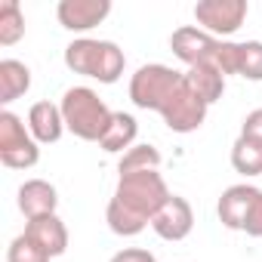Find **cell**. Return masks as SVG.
Here are the masks:
<instances>
[{
    "mask_svg": "<svg viewBox=\"0 0 262 262\" xmlns=\"http://www.w3.org/2000/svg\"><path fill=\"white\" fill-rule=\"evenodd\" d=\"M129 102L145 111H158L173 133H194L207 120L210 105L191 90L185 71L151 62L129 77Z\"/></svg>",
    "mask_w": 262,
    "mask_h": 262,
    "instance_id": "cell-1",
    "label": "cell"
},
{
    "mask_svg": "<svg viewBox=\"0 0 262 262\" xmlns=\"http://www.w3.org/2000/svg\"><path fill=\"white\" fill-rule=\"evenodd\" d=\"M170 198L173 194L158 170L126 173L117 179L114 198L105 210V222L120 237H136L139 231H145V225H151V219Z\"/></svg>",
    "mask_w": 262,
    "mask_h": 262,
    "instance_id": "cell-2",
    "label": "cell"
},
{
    "mask_svg": "<svg viewBox=\"0 0 262 262\" xmlns=\"http://www.w3.org/2000/svg\"><path fill=\"white\" fill-rule=\"evenodd\" d=\"M62 117H65V129L74 133L83 142H102L105 129L114 117V111L105 105V99H99L96 90L90 86H71L62 93Z\"/></svg>",
    "mask_w": 262,
    "mask_h": 262,
    "instance_id": "cell-3",
    "label": "cell"
},
{
    "mask_svg": "<svg viewBox=\"0 0 262 262\" xmlns=\"http://www.w3.org/2000/svg\"><path fill=\"white\" fill-rule=\"evenodd\" d=\"M65 65L74 74L93 77L99 83H117L123 68H126V56L114 40L77 37L65 47Z\"/></svg>",
    "mask_w": 262,
    "mask_h": 262,
    "instance_id": "cell-4",
    "label": "cell"
},
{
    "mask_svg": "<svg viewBox=\"0 0 262 262\" xmlns=\"http://www.w3.org/2000/svg\"><path fill=\"white\" fill-rule=\"evenodd\" d=\"M0 161L10 170H31L40 161V145L13 111H0Z\"/></svg>",
    "mask_w": 262,
    "mask_h": 262,
    "instance_id": "cell-5",
    "label": "cell"
},
{
    "mask_svg": "<svg viewBox=\"0 0 262 262\" xmlns=\"http://www.w3.org/2000/svg\"><path fill=\"white\" fill-rule=\"evenodd\" d=\"M247 13H250L247 0H198V4H194L198 28H204L207 34H213L219 40L231 37L244 25Z\"/></svg>",
    "mask_w": 262,
    "mask_h": 262,
    "instance_id": "cell-6",
    "label": "cell"
},
{
    "mask_svg": "<svg viewBox=\"0 0 262 262\" xmlns=\"http://www.w3.org/2000/svg\"><path fill=\"white\" fill-rule=\"evenodd\" d=\"M216 47H219V37L207 34L204 28L198 25H182L173 31L170 37V50L179 62H185L188 68L194 65H213V56H216Z\"/></svg>",
    "mask_w": 262,
    "mask_h": 262,
    "instance_id": "cell-7",
    "label": "cell"
},
{
    "mask_svg": "<svg viewBox=\"0 0 262 262\" xmlns=\"http://www.w3.org/2000/svg\"><path fill=\"white\" fill-rule=\"evenodd\" d=\"M111 13V0H62L56 7V19L65 31L83 34L102 25Z\"/></svg>",
    "mask_w": 262,
    "mask_h": 262,
    "instance_id": "cell-8",
    "label": "cell"
},
{
    "mask_svg": "<svg viewBox=\"0 0 262 262\" xmlns=\"http://www.w3.org/2000/svg\"><path fill=\"white\" fill-rule=\"evenodd\" d=\"M151 228H155V234L158 237H164V241H185L188 234H191V228H194V210H191V204L185 201V198H179V194H173L161 210H158V216L151 219Z\"/></svg>",
    "mask_w": 262,
    "mask_h": 262,
    "instance_id": "cell-9",
    "label": "cell"
},
{
    "mask_svg": "<svg viewBox=\"0 0 262 262\" xmlns=\"http://www.w3.org/2000/svg\"><path fill=\"white\" fill-rule=\"evenodd\" d=\"M256 198H259V188H256V185H250V182H241V185L225 188V191H222V198H219V204H216L219 222H222L225 228H231V231H244L247 216H250V210H253Z\"/></svg>",
    "mask_w": 262,
    "mask_h": 262,
    "instance_id": "cell-10",
    "label": "cell"
},
{
    "mask_svg": "<svg viewBox=\"0 0 262 262\" xmlns=\"http://www.w3.org/2000/svg\"><path fill=\"white\" fill-rule=\"evenodd\" d=\"M28 133L37 145H53L65 133V117L56 102H34L28 108Z\"/></svg>",
    "mask_w": 262,
    "mask_h": 262,
    "instance_id": "cell-11",
    "label": "cell"
},
{
    "mask_svg": "<svg viewBox=\"0 0 262 262\" xmlns=\"http://www.w3.org/2000/svg\"><path fill=\"white\" fill-rule=\"evenodd\" d=\"M56 207H59V191L47 179H28L19 185V210L25 213V219L53 216Z\"/></svg>",
    "mask_w": 262,
    "mask_h": 262,
    "instance_id": "cell-12",
    "label": "cell"
},
{
    "mask_svg": "<svg viewBox=\"0 0 262 262\" xmlns=\"http://www.w3.org/2000/svg\"><path fill=\"white\" fill-rule=\"evenodd\" d=\"M25 234L43 253H50V259H56V256H62L68 250V228H65V222L56 213L53 216H40V219H28Z\"/></svg>",
    "mask_w": 262,
    "mask_h": 262,
    "instance_id": "cell-13",
    "label": "cell"
},
{
    "mask_svg": "<svg viewBox=\"0 0 262 262\" xmlns=\"http://www.w3.org/2000/svg\"><path fill=\"white\" fill-rule=\"evenodd\" d=\"M136 136H139V123L133 114H126V111H114L108 129H105V136H102V151L108 155H126L129 148L136 145Z\"/></svg>",
    "mask_w": 262,
    "mask_h": 262,
    "instance_id": "cell-14",
    "label": "cell"
},
{
    "mask_svg": "<svg viewBox=\"0 0 262 262\" xmlns=\"http://www.w3.org/2000/svg\"><path fill=\"white\" fill-rule=\"evenodd\" d=\"M31 90V68L19 59H4L0 62V102L10 105L19 96Z\"/></svg>",
    "mask_w": 262,
    "mask_h": 262,
    "instance_id": "cell-15",
    "label": "cell"
},
{
    "mask_svg": "<svg viewBox=\"0 0 262 262\" xmlns=\"http://www.w3.org/2000/svg\"><path fill=\"white\" fill-rule=\"evenodd\" d=\"M185 77H188L191 90H194L207 105L219 102V99H222V93H225V74H222V71H216L213 65H194V68H188V71H185Z\"/></svg>",
    "mask_w": 262,
    "mask_h": 262,
    "instance_id": "cell-16",
    "label": "cell"
},
{
    "mask_svg": "<svg viewBox=\"0 0 262 262\" xmlns=\"http://www.w3.org/2000/svg\"><path fill=\"white\" fill-rule=\"evenodd\" d=\"M231 167L241 176H262V145L237 136L231 145Z\"/></svg>",
    "mask_w": 262,
    "mask_h": 262,
    "instance_id": "cell-17",
    "label": "cell"
},
{
    "mask_svg": "<svg viewBox=\"0 0 262 262\" xmlns=\"http://www.w3.org/2000/svg\"><path fill=\"white\" fill-rule=\"evenodd\" d=\"M25 37V13L16 0H0V47H13Z\"/></svg>",
    "mask_w": 262,
    "mask_h": 262,
    "instance_id": "cell-18",
    "label": "cell"
},
{
    "mask_svg": "<svg viewBox=\"0 0 262 262\" xmlns=\"http://www.w3.org/2000/svg\"><path fill=\"white\" fill-rule=\"evenodd\" d=\"M161 167V151L148 142H139L133 145L126 155H120L117 161V173L126 176V173H142V170H158Z\"/></svg>",
    "mask_w": 262,
    "mask_h": 262,
    "instance_id": "cell-19",
    "label": "cell"
},
{
    "mask_svg": "<svg viewBox=\"0 0 262 262\" xmlns=\"http://www.w3.org/2000/svg\"><path fill=\"white\" fill-rule=\"evenodd\" d=\"M237 74L247 80H262V40H244L241 43Z\"/></svg>",
    "mask_w": 262,
    "mask_h": 262,
    "instance_id": "cell-20",
    "label": "cell"
},
{
    "mask_svg": "<svg viewBox=\"0 0 262 262\" xmlns=\"http://www.w3.org/2000/svg\"><path fill=\"white\" fill-rule=\"evenodd\" d=\"M7 262H50V253H43L25 231L19 237H13V244L7 247Z\"/></svg>",
    "mask_w": 262,
    "mask_h": 262,
    "instance_id": "cell-21",
    "label": "cell"
},
{
    "mask_svg": "<svg viewBox=\"0 0 262 262\" xmlns=\"http://www.w3.org/2000/svg\"><path fill=\"white\" fill-rule=\"evenodd\" d=\"M241 136H244V139H253V142H259V145H262V108H253V111L244 117Z\"/></svg>",
    "mask_w": 262,
    "mask_h": 262,
    "instance_id": "cell-22",
    "label": "cell"
},
{
    "mask_svg": "<svg viewBox=\"0 0 262 262\" xmlns=\"http://www.w3.org/2000/svg\"><path fill=\"white\" fill-rule=\"evenodd\" d=\"M108 262H158V256L151 250H142V247H126V250L114 253Z\"/></svg>",
    "mask_w": 262,
    "mask_h": 262,
    "instance_id": "cell-23",
    "label": "cell"
},
{
    "mask_svg": "<svg viewBox=\"0 0 262 262\" xmlns=\"http://www.w3.org/2000/svg\"><path fill=\"white\" fill-rule=\"evenodd\" d=\"M244 234H250V237H262V191H259V198H256V204H253V210H250V216H247Z\"/></svg>",
    "mask_w": 262,
    "mask_h": 262,
    "instance_id": "cell-24",
    "label": "cell"
}]
</instances>
